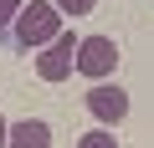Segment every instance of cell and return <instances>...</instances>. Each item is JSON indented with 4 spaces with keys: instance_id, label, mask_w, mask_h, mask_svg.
<instances>
[{
    "instance_id": "6da1fadb",
    "label": "cell",
    "mask_w": 154,
    "mask_h": 148,
    "mask_svg": "<svg viewBox=\"0 0 154 148\" xmlns=\"http://www.w3.org/2000/svg\"><path fill=\"white\" fill-rule=\"evenodd\" d=\"M67 31V21H62V10L51 5V0H26L21 5V16H16V26H11V41L21 46V51H41L51 36H62Z\"/></svg>"
},
{
    "instance_id": "7a4b0ae2",
    "label": "cell",
    "mask_w": 154,
    "mask_h": 148,
    "mask_svg": "<svg viewBox=\"0 0 154 148\" xmlns=\"http://www.w3.org/2000/svg\"><path fill=\"white\" fill-rule=\"evenodd\" d=\"M77 31H62V36H51L41 51H36V77L41 82H67L72 71H77Z\"/></svg>"
},
{
    "instance_id": "3957f363",
    "label": "cell",
    "mask_w": 154,
    "mask_h": 148,
    "mask_svg": "<svg viewBox=\"0 0 154 148\" xmlns=\"http://www.w3.org/2000/svg\"><path fill=\"white\" fill-rule=\"evenodd\" d=\"M118 66V41L113 36H82L77 41V71L88 82H108Z\"/></svg>"
},
{
    "instance_id": "277c9868",
    "label": "cell",
    "mask_w": 154,
    "mask_h": 148,
    "mask_svg": "<svg viewBox=\"0 0 154 148\" xmlns=\"http://www.w3.org/2000/svg\"><path fill=\"white\" fill-rule=\"evenodd\" d=\"M88 112H93L103 128H118V123L128 118V92H123L118 82H93V87H88Z\"/></svg>"
},
{
    "instance_id": "5b68a950",
    "label": "cell",
    "mask_w": 154,
    "mask_h": 148,
    "mask_svg": "<svg viewBox=\"0 0 154 148\" xmlns=\"http://www.w3.org/2000/svg\"><path fill=\"white\" fill-rule=\"evenodd\" d=\"M5 148H51V128L41 118H21V123H11Z\"/></svg>"
},
{
    "instance_id": "8992f818",
    "label": "cell",
    "mask_w": 154,
    "mask_h": 148,
    "mask_svg": "<svg viewBox=\"0 0 154 148\" xmlns=\"http://www.w3.org/2000/svg\"><path fill=\"white\" fill-rule=\"evenodd\" d=\"M77 148H118V138H113V128L98 123V128H88L82 138H77Z\"/></svg>"
},
{
    "instance_id": "52a82bcc",
    "label": "cell",
    "mask_w": 154,
    "mask_h": 148,
    "mask_svg": "<svg viewBox=\"0 0 154 148\" xmlns=\"http://www.w3.org/2000/svg\"><path fill=\"white\" fill-rule=\"evenodd\" d=\"M51 5H57L62 16H93V10H98V0H51Z\"/></svg>"
},
{
    "instance_id": "ba28073f",
    "label": "cell",
    "mask_w": 154,
    "mask_h": 148,
    "mask_svg": "<svg viewBox=\"0 0 154 148\" xmlns=\"http://www.w3.org/2000/svg\"><path fill=\"white\" fill-rule=\"evenodd\" d=\"M21 5H26V0H0V31H11V26H16Z\"/></svg>"
},
{
    "instance_id": "9c48e42d",
    "label": "cell",
    "mask_w": 154,
    "mask_h": 148,
    "mask_svg": "<svg viewBox=\"0 0 154 148\" xmlns=\"http://www.w3.org/2000/svg\"><path fill=\"white\" fill-rule=\"evenodd\" d=\"M5 138H11V123H5V118H0V148H5Z\"/></svg>"
}]
</instances>
